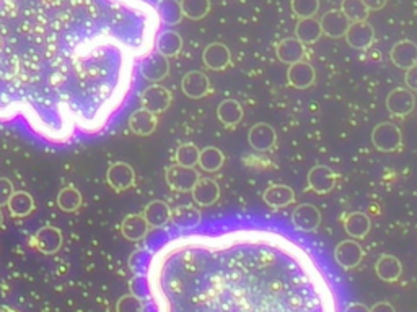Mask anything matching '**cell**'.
<instances>
[{
	"mask_svg": "<svg viewBox=\"0 0 417 312\" xmlns=\"http://www.w3.org/2000/svg\"><path fill=\"white\" fill-rule=\"evenodd\" d=\"M148 290L158 293V312H339L310 252L266 229L178 242Z\"/></svg>",
	"mask_w": 417,
	"mask_h": 312,
	"instance_id": "6da1fadb",
	"label": "cell"
},
{
	"mask_svg": "<svg viewBox=\"0 0 417 312\" xmlns=\"http://www.w3.org/2000/svg\"><path fill=\"white\" fill-rule=\"evenodd\" d=\"M372 143L379 152L395 153L403 145L401 130L391 123H381L372 130Z\"/></svg>",
	"mask_w": 417,
	"mask_h": 312,
	"instance_id": "7a4b0ae2",
	"label": "cell"
},
{
	"mask_svg": "<svg viewBox=\"0 0 417 312\" xmlns=\"http://www.w3.org/2000/svg\"><path fill=\"white\" fill-rule=\"evenodd\" d=\"M171 101H173V96H171L170 90L165 88V86L153 83L142 91L140 95V104L142 108L147 109L148 113L152 114H162L170 108Z\"/></svg>",
	"mask_w": 417,
	"mask_h": 312,
	"instance_id": "3957f363",
	"label": "cell"
},
{
	"mask_svg": "<svg viewBox=\"0 0 417 312\" xmlns=\"http://www.w3.org/2000/svg\"><path fill=\"white\" fill-rule=\"evenodd\" d=\"M201 177L194 167H186L180 165H173L165 171V179L168 186L176 192H191L196 186L197 179Z\"/></svg>",
	"mask_w": 417,
	"mask_h": 312,
	"instance_id": "277c9868",
	"label": "cell"
},
{
	"mask_svg": "<svg viewBox=\"0 0 417 312\" xmlns=\"http://www.w3.org/2000/svg\"><path fill=\"white\" fill-rule=\"evenodd\" d=\"M106 182L110 184L114 192H124L135 184L134 167L124 161L113 163L106 172Z\"/></svg>",
	"mask_w": 417,
	"mask_h": 312,
	"instance_id": "5b68a950",
	"label": "cell"
},
{
	"mask_svg": "<svg viewBox=\"0 0 417 312\" xmlns=\"http://www.w3.org/2000/svg\"><path fill=\"white\" fill-rule=\"evenodd\" d=\"M292 224L302 233H313L321 224V212L312 204H300L292 213Z\"/></svg>",
	"mask_w": 417,
	"mask_h": 312,
	"instance_id": "8992f818",
	"label": "cell"
},
{
	"mask_svg": "<svg viewBox=\"0 0 417 312\" xmlns=\"http://www.w3.org/2000/svg\"><path fill=\"white\" fill-rule=\"evenodd\" d=\"M170 73V63L167 57H163L158 52H152L148 54L140 63V75L147 82L158 83L163 78H167Z\"/></svg>",
	"mask_w": 417,
	"mask_h": 312,
	"instance_id": "52a82bcc",
	"label": "cell"
},
{
	"mask_svg": "<svg viewBox=\"0 0 417 312\" xmlns=\"http://www.w3.org/2000/svg\"><path fill=\"white\" fill-rule=\"evenodd\" d=\"M336 179L338 177H336L331 167L318 165L315 167H312L310 172H308L307 177L308 189L319 195H326L329 192H333V189L336 187Z\"/></svg>",
	"mask_w": 417,
	"mask_h": 312,
	"instance_id": "ba28073f",
	"label": "cell"
},
{
	"mask_svg": "<svg viewBox=\"0 0 417 312\" xmlns=\"http://www.w3.org/2000/svg\"><path fill=\"white\" fill-rule=\"evenodd\" d=\"M334 260H336V264L341 265L342 269H346V270L356 269L357 265L364 260L362 246L354 239L339 242L334 249Z\"/></svg>",
	"mask_w": 417,
	"mask_h": 312,
	"instance_id": "9c48e42d",
	"label": "cell"
},
{
	"mask_svg": "<svg viewBox=\"0 0 417 312\" xmlns=\"http://www.w3.org/2000/svg\"><path fill=\"white\" fill-rule=\"evenodd\" d=\"M416 108V96L408 88H395L386 98V109L398 118H406Z\"/></svg>",
	"mask_w": 417,
	"mask_h": 312,
	"instance_id": "30bf717a",
	"label": "cell"
},
{
	"mask_svg": "<svg viewBox=\"0 0 417 312\" xmlns=\"http://www.w3.org/2000/svg\"><path fill=\"white\" fill-rule=\"evenodd\" d=\"M277 134L274 127L266 123H258L248 132V143L256 152H269L276 145Z\"/></svg>",
	"mask_w": 417,
	"mask_h": 312,
	"instance_id": "8fae6325",
	"label": "cell"
},
{
	"mask_svg": "<svg viewBox=\"0 0 417 312\" xmlns=\"http://www.w3.org/2000/svg\"><path fill=\"white\" fill-rule=\"evenodd\" d=\"M62 233L59 228L53 227V224H46L41 229L36 231L34 234V246L39 252L46 254V256H53V254L59 252L62 247Z\"/></svg>",
	"mask_w": 417,
	"mask_h": 312,
	"instance_id": "7c38bea8",
	"label": "cell"
},
{
	"mask_svg": "<svg viewBox=\"0 0 417 312\" xmlns=\"http://www.w3.org/2000/svg\"><path fill=\"white\" fill-rule=\"evenodd\" d=\"M346 41L354 49L364 51L369 49L375 41V30L372 25H369L367 21H357L351 23V26L347 28L346 33Z\"/></svg>",
	"mask_w": 417,
	"mask_h": 312,
	"instance_id": "4fadbf2b",
	"label": "cell"
},
{
	"mask_svg": "<svg viewBox=\"0 0 417 312\" xmlns=\"http://www.w3.org/2000/svg\"><path fill=\"white\" fill-rule=\"evenodd\" d=\"M181 90L191 100H201L210 91L209 77L204 72H187L181 80Z\"/></svg>",
	"mask_w": 417,
	"mask_h": 312,
	"instance_id": "5bb4252c",
	"label": "cell"
},
{
	"mask_svg": "<svg viewBox=\"0 0 417 312\" xmlns=\"http://www.w3.org/2000/svg\"><path fill=\"white\" fill-rule=\"evenodd\" d=\"M316 72L310 62L300 61L297 63L289 66L287 71V82L290 86H294L297 90H307L315 83Z\"/></svg>",
	"mask_w": 417,
	"mask_h": 312,
	"instance_id": "9a60e30c",
	"label": "cell"
},
{
	"mask_svg": "<svg viewBox=\"0 0 417 312\" xmlns=\"http://www.w3.org/2000/svg\"><path fill=\"white\" fill-rule=\"evenodd\" d=\"M319 26H321L323 34H326L329 38L339 39L346 36L347 28L351 26V21L346 19V15L341 10H329L328 14L321 16Z\"/></svg>",
	"mask_w": 417,
	"mask_h": 312,
	"instance_id": "2e32d148",
	"label": "cell"
},
{
	"mask_svg": "<svg viewBox=\"0 0 417 312\" xmlns=\"http://www.w3.org/2000/svg\"><path fill=\"white\" fill-rule=\"evenodd\" d=\"M192 199L199 207H210L214 205L220 197V187L214 179L210 177H199L196 186L191 190Z\"/></svg>",
	"mask_w": 417,
	"mask_h": 312,
	"instance_id": "e0dca14e",
	"label": "cell"
},
{
	"mask_svg": "<svg viewBox=\"0 0 417 312\" xmlns=\"http://www.w3.org/2000/svg\"><path fill=\"white\" fill-rule=\"evenodd\" d=\"M202 62L209 71H225L230 66V49L222 43H212L202 52Z\"/></svg>",
	"mask_w": 417,
	"mask_h": 312,
	"instance_id": "ac0fdd59",
	"label": "cell"
},
{
	"mask_svg": "<svg viewBox=\"0 0 417 312\" xmlns=\"http://www.w3.org/2000/svg\"><path fill=\"white\" fill-rule=\"evenodd\" d=\"M262 200L267 207L279 210V208H285L292 205L295 202V190L284 184H272L262 192Z\"/></svg>",
	"mask_w": 417,
	"mask_h": 312,
	"instance_id": "d6986e66",
	"label": "cell"
},
{
	"mask_svg": "<svg viewBox=\"0 0 417 312\" xmlns=\"http://www.w3.org/2000/svg\"><path fill=\"white\" fill-rule=\"evenodd\" d=\"M391 62L398 68L409 71L411 67L417 66V44L413 41H399L391 48Z\"/></svg>",
	"mask_w": 417,
	"mask_h": 312,
	"instance_id": "ffe728a7",
	"label": "cell"
},
{
	"mask_svg": "<svg viewBox=\"0 0 417 312\" xmlns=\"http://www.w3.org/2000/svg\"><path fill=\"white\" fill-rule=\"evenodd\" d=\"M158 125V119L155 114L148 113L147 109L140 108L130 114L129 118V129L133 134L140 135V137H147L152 135L153 132L157 130Z\"/></svg>",
	"mask_w": 417,
	"mask_h": 312,
	"instance_id": "44dd1931",
	"label": "cell"
},
{
	"mask_svg": "<svg viewBox=\"0 0 417 312\" xmlns=\"http://www.w3.org/2000/svg\"><path fill=\"white\" fill-rule=\"evenodd\" d=\"M171 208L163 200H152L150 204H147L144 208V213L142 217L145 218V222L148 223L150 228H163L165 224L171 222Z\"/></svg>",
	"mask_w": 417,
	"mask_h": 312,
	"instance_id": "7402d4cb",
	"label": "cell"
},
{
	"mask_svg": "<svg viewBox=\"0 0 417 312\" xmlns=\"http://www.w3.org/2000/svg\"><path fill=\"white\" fill-rule=\"evenodd\" d=\"M342 224H344L346 233L354 239L367 238V234L370 233V228H372L370 217L364 212L349 213V215H346L344 219H342Z\"/></svg>",
	"mask_w": 417,
	"mask_h": 312,
	"instance_id": "603a6c76",
	"label": "cell"
},
{
	"mask_svg": "<svg viewBox=\"0 0 417 312\" xmlns=\"http://www.w3.org/2000/svg\"><path fill=\"white\" fill-rule=\"evenodd\" d=\"M375 274L379 275L380 280L386 283H395L399 280V276L403 275V265L401 260L390 254L381 256L375 264Z\"/></svg>",
	"mask_w": 417,
	"mask_h": 312,
	"instance_id": "cb8c5ba5",
	"label": "cell"
},
{
	"mask_svg": "<svg viewBox=\"0 0 417 312\" xmlns=\"http://www.w3.org/2000/svg\"><path fill=\"white\" fill-rule=\"evenodd\" d=\"M148 229H150V227H148L145 218L139 215V213L128 215L121 223V234L125 239L133 241V242L144 239L148 234Z\"/></svg>",
	"mask_w": 417,
	"mask_h": 312,
	"instance_id": "d4e9b609",
	"label": "cell"
},
{
	"mask_svg": "<svg viewBox=\"0 0 417 312\" xmlns=\"http://www.w3.org/2000/svg\"><path fill=\"white\" fill-rule=\"evenodd\" d=\"M305 56V44H302L297 38H287L277 46V59L292 66L300 61H304Z\"/></svg>",
	"mask_w": 417,
	"mask_h": 312,
	"instance_id": "484cf974",
	"label": "cell"
},
{
	"mask_svg": "<svg viewBox=\"0 0 417 312\" xmlns=\"http://www.w3.org/2000/svg\"><path fill=\"white\" fill-rule=\"evenodd\" d=\"M217 118L228 129L237 127L243 119V108L237 100H224L217 108Z\"/></svg>",
	"mask_w": 417,
	"mask_h": 312,
	"instance_id": "4316f807",
	"label": "cell"
},
{
	"mask_svg": "<svg viewBox=\"0 0 417 312\" xmlns=\"http://www.w3.org/2000/svg\"><path fill=\"white\" fill-rule=\"evenodd\" d=\"M157 52L163 57H175L178 56L182 49V38L180 33L173 30H165L157 36Z\"/></svg>",
	"mask_w": 417,
	"mask_h": 312,
	"instance_id": "83f0119b",
	"label": "cell"
},
{
	"mask_svg": "<svg viewBox=\"0 0 417 312\" xmlns=\"http://www.w3.org/2000/svg\"><path fill=\"white\" fill-rule=\"evenodd\" d=\"M321 36H323L321 26H319V21L315 20V16H313V19H304L297 23L295 38L299 39L302 44H313Z\"/></svg>",
	"mask_w": 417,
	"mask_h": 312,
	"instance_id": "f1b7e54d",
	"label": "cell"
},
{
	"mask_svg": "<svg viewBox=\"0 0 417 312\" xmlns=\"http://www.w3.org/2000/svg\"><path fill=\"white\" fill-rule=\"evenodd\" d=\"M7 208L11 217L25 218L34 210V200L31 194L25 192V190H15L11 199L9 200Z\"/></svg>",
	"mask_w": 417,
	"mask_h": 312,
	"instance_id": "f546056e",
	"label": "cell"
},
{
	"mask_svg": "<svg viewBox=\"0 0 417 312\" xmlns=\"http://www.w3.org/2000/svg\"><path fill=\"white\" fill-rule=\"evenodd\" d=\"M225 163V155L217 147H207L199 153L197 165L205 172H217Z\"/></svg>",
	"mask_w": 417,
	"mask_h": 312,
	"instance_id": "4dcf8cb0",
	"label": "cell"
},
{
	"mask_svg": "<svg viewBox=\"0 0 417 312\" xmlns=\"http://www.w3.org/2000/svg\"><path fill=\"white\" fill-rule=\"evenodd\" d=\"M171 219L176 224H180V227H185V228H196L201 224V219H202V215H201V210L196 207L192 205H182V207H178L176 210L171 213Z\"/></svg>",
	"mask_w": 417,
	"mask_h": 312,
	"instance_id": "1f68e13d",
	"label": "cell"
},
{
	"mask_svg": "<svg viewBox=\"0 0 417 312\" xmlns=\"http://www.w3.org/2000/svg\"><path fill=\"white\" fill-rule=\"evenodd\" d=\"M158 15L165 25L175 26L182 20V10L180 0H160Z\"/></svg>",
	"mask_w": 417,
	"mask_h": 312,
	"instance_id": "d6a6232c",
	"label": "cell"
},
{
	"mask_svg": "<svg viewBox=\"0 0 417 312\" xmlns=\"http://www.w3.org/2000/svg\"><path fill=\"white\" fill-rule=\"evenodd\" d=\"M57 207L67 213L77 212L82 207V194H80V190L73 186L61 189V192L57 194Z\"/></svg>",
	"mask_w": 417,
	"mask_h": 312,
	"instance_id": "836d02e7",
	"label": "cell"
},
{
	"mask_svg": "<svg viewBox=\"0 0 417 312\" xmlns=\"http://www.w3.org/2000/svg\"><path fill=\"white\" fill-rule=\"evenodd\" d=\"M341 11L351 23L367 21L370 10L365 7L362 0H342Z\"/></svg>",
	"mask_w": 417,
	"mask_h": 312,
	"instance_id": "e575fe53",
	"label": "cell"
},
{
	"mask_svg": "<svg viewBox=\"0 0 417 312\" xmlns=\"http://www.w3.org/2000/svg\"><path fill=\"white\" fill-rule=\"evenodd\" d=\"M182 16L190 20H201L210 11V0H180Z\"/></svg>",
	"mask_w": 417,
	"mask_h": 312,
	"instance_id": "d590c367",
	"label": "cell"
},
{
	"mask_svg": "<svg viewBox=\"0 0 417 312\" xmlns=\"http://www.w3.org/2000/svg\"><path fill=\"white\" fill-rule=\"evenodd\" d=\"M199 153H201V150L194 145V143H182V145H180L175 153L176 165L186 166V167H194L199 161Z\"/></svg>",
	"mask_w": 417,
	"mask_h": 312,
	"instance_id": "8d00e7d4",
	"label": "cell"
},
{
	"mask_svg": "<svg viewBox=\"0 0 417 312\" xmlns=\"http://www.w3.org/2000/svg\"><path fill=\"white\" fill-rule=\"evenodd\" d=\"M290 7L300 20L313 19L319 10V0H290Z\"/></svg>",
	"mask_w": 417,
	"mask_h": 312,
	"instance_id": "74e56055",
	"label": "cell"
},
{
	"mask_svg": "<svg viewBox=\"0 0 417 312\" xmlns=\"http://www.w3.org/2000/svg\"><path fill=\"white\" fill-rule=\"evenodd\" d=\"M116 312H144V303L133 293L124 294L123 298L118 299Z\"/></svg>",
	"mask_w": 417,
	"mask_h": 312,
	"instance_id": "f35d334b",
	"label": "cell"
},
{
	"mask_svg": "<svg viewBox=\"0 0 417 312\" xmlns=\"http://www.w3.org/2000/svg\"><path fill=\"white\" fill-rule=\"evenodd\" d=\"M130 293L134 294V296L144 299L147 296H150V290H148V280L147 276H135V279H133V281H130Z\"/></svg>",
	"mask_w": 417,
	"mask_h": 312,
	"instance_id": "ab89813d",
	"label": "cell"
},
{
	"mask_svg": "<svg viewBox=\"0 0 417 312\" xmlns=\"http://www.w3.org/2000/svg\"><path fill=\"white\" fill-rule=\"evenodd\" d=\"M14 192V182L7 177H0V208L9 205V200L11 199Z\"/></svg>",
	"mask_w": 417,
	"mask_h": 312,
	"instance_id": "60d3db41",
	"label": "cell"
},
{
	"mask_svg": "<svg viewBox=\"0 0 417 312\" xmlns=\"http://www.w3.org/2000/svg\"><path fill=\"white\" fill-rule=\"evenodd\" d=\"M404 83H406L408 90L417 91V66L411 67L409 71H406V75H404Z\"/></svg>",
	"mask_w": 417,
	"mask_h": 312,
	"instance_id": "b9f144b4",
	"label": "cell"
},
{
	"mask_svg": "<svg viewBox=\"0 0 417 312\" xmlns=\"http://www.w3.org/2000/svg\"><path fill=\"white\" fill-rule=\"evenodd\" d=\"M365 7H367L370 11H375V10H381L386 5L388 0H362Z\"/></svg>",
	"mask_w": 417,
	"mask_h": 312,
	"instance_id": "7bdbcfd3",
	"label": "cell"
},
{
	"mask_svg": "<svg viewBox=\"0 0 417 312\" xmlns=\"http://www.w3.org/2000/svg\"><path fill=\"white\" fill-rule=\"evenodd\" d=\"M370 312H396V309L393 308V304L386 303V301H381V303H376L375 306H372V309Z\"/></svg>",
	"mask_w": 417,
	"mask_h": 312,
	"instance_id": "ee69618b",
	"label": "cell"
},
{
	"mask_svg": "<svg viewBox=\"0 0 417 312\" xmlns=\"http://www.w3.org/2000/svg\"><path fill=\"white\" fill-rule=\"evenodd\" d=\"M344 312H370V309L362 303H351L346 306Z\"/></svg>",
	"mask_w": 417,
	"mask_h": 312,
	"instance_id": "f6af8a7d",
	"label": "cell"
},
{
	"mask_svg": "<svg viewBox=\"0 0 417 312\" xmlns=\"http://www.w3.org/2000/svg\"><path fill=\"white\" fill-rule=\"evenodd\" d=\"M4 223V213H2V208H0V227H2Z\"/></svg>",
	"mask_w": 417,
	"mask_h": 312,
	"instance_id": "bcb514c9",
	"label": "cell"
},
{
	"mask_svg": "<svg viewBox=\"0 0 417 312\" xmlns=\"http://www.w3.org/2000/svg\"><path fill=\"white\" fill-rule=\"evenodd\" d=\"M0 312H5V311H2V309H0Z\"/></svg>",
	"mask_w": 417,
	"mask_h": 312,
	"instance_id": "7dc6e473",
	"label": "cell"
}]
</instances>
